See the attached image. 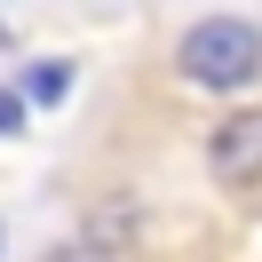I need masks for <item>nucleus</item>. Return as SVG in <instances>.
<instances>
[{"label": "nucleus", "mask_w": 262, "mask_h": 262, "mask_svg": "<svg viewBox=\"0 0 262 262\" xmlns=\"http://www.w3.org/2000/svg\"><path fill=\"white\" fill-rule=\"evenodd\" d=\"M175 80L207 88V96H238L262 80V24L246 16H199L175 40Z\"/></svg>", "instance_id": "nucleus-1"}, {"label": "nucleus", "mask_w": 262, "mask_h": 262, "mask_svg": "<svg viewBox=\"0 0 262 262\" xmlns=\"http://www.w3.org/2000/svg\"><path fill=\"white\" fill-rule=\"evenodd\" d=\"M207 175L223 183V191H254V183H262V103L214 119V135H207Z\"/></svg>", "instance_id": "nucleus-2"}, {"label": "nucleus", "mask_w": 262, "mask_h": 262, "mask_svg": "<svg viewBox=\"0 0 262 262\" xmlns=\"http://www.w3.org/2000/svg\"><path fill=\"white\" fill-rule=\"evenodd\" d=\"M72 80H80V72H72V56H32V64H24V80H16V96L40 103V112H56V103L72 96Z\"/></svg>", "instance_id": "nucleus-3"}, {"label": "nucleus", "mask_w": 262, "mask_h": 262, "mask_svg": "<svg viewBox=\"0 0 262 262\" xmlns=\"http://www.w3.org/2000/svg\"><path fill=\"white\" fill-rule=\"evenodd\" d=\"M40 262H119V254H112L103 238H72V246H48Z\"/></svg>", "instance_id": "nucleus-4"}, {"label": "nucleus", "mask_w": 262, "mask_h": 262, "mask_svg": "<svg viewBox=\"0 0 262 262\" xmlns=\"http://www.w3.org/2000/svg\"><path fill=\"white\" fill-rule=\"evenodd\" d=\"M24 119H32V103H24L16 88H0V143H8V135H24Z\"/></svg>", "instance_id": "nucleus-5"}, {"label": "nucleus", "mask_w": 262, "mask_h": 262, "mask_svg": "<svg viewBox=\"0 0 262 262\" xmlns=\"http://www.w3.org/2000/svg\"><path fill=\"white\" fill-rule=\"evenodd\" d=\"M0 254H8V214H0Z\"/></svg>", "instance_id": "nucleus-6"}]
</instances>
